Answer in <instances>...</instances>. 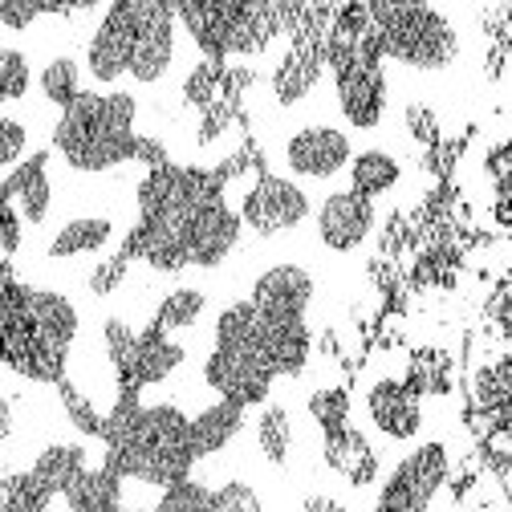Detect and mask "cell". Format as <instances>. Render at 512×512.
<instances>
[{"label": "cell", "mask_w": 512, "mask_h": 512, "mask_svg": "<svg viewBox=\"0 0 512 512\" xmlns=\"http://www.w3.org/2000/svg\"><path fill=\"white\" fill-rule=\"evenodd\" d=\"M131 49H135V0H122V5L106 9L90 49H86V70L94 82H118L122 74H131Z\"/></svg>", "instance_id": "52a82bcc"}, {"label": "cell", "mask_w": 512, "mask_h": 512, "mask_svg": "<svg viewBox=\"0 0 512 512\" xmlns=\"http://www.w3.org/2000/svg\"><path fill=\"white\" fill-rule=\"evenodd\" d=\"M159 512H212V492H208L204 484L183 480V484L167 488V496H163Z\"/></svg>", "instance_id": "f1b7e54d"}, {"label": "cell", "mask_w": 512, "mask_h": 512, "mask_svg": "<svg viewBox=\"0 0 512 512\" xmlns=\"http://www.w3.org/2000/svg\"><path fill=\"white\" fill-rule=\"evenodd\" d=\"M305 216H309L305 191L289 179H277V175H261L244 191V204H240V220L256 236H273V232L297 228Z\"/></svg>", "instance_id": "5b68a950"}, {"label": "cell", "mask_w": 512, "mask_h": 512, "mask_svg": "<svg viewBox=\"0 0 512 512\" xmlns=\"http://www.w3.org/2000/svg\"><path fill=\"white\" fill-rule=\"evenodd\" d=\"M179 362H183V350L167 334H159V330L139 334L135 358L126 362V370L118 374L122 378V391H139V387H147V382H163Z\"/></svg>", "instance_id": "4fadbf2b"}, {"label": "cell", "mask_w": 512, "mask_h": 512, "mask_svg": "<svg viewBox=\"0 0 512 512\" xmlns=\"http://www.w3.org/2000/svg\"><path fill=\"white\" fill-rule=\"evenodd\" d=\"M25 151H29V126L9 118V114H0V171L21 163Z\"/></svg>", "instance_id": "f546056e"}, {"label": "cell", "mask_w": 512, "mask_h": 512, "mask_svg": "<svg viewBox=\"0 0 512 512\" xmlns=\"http://www.w3.org/2000/svg\"><path fill=\"white\" fill-rule=\"evenodd\" d=\"M204 301H208V297H204L200 289H171V293L159 301V309H155L151 330L171 334V330L196 326V322H200V313H204Z\"/></svg>", "instance_id": "603a6c76"}, {"label": "cell", "mask_w": 512, "mask_h": 512, "mask_svg": "<svg viewBox=\"0 0 512 512\" xmlns=\"http://www.w3.org/2000/svg\"><path fill=\"white\" fill-rule=\"evenodd\" d=\"M102 342H106V358H110V366L122 374L126 370V362L135 358V346H139V334L122 322V317H110V322L102 326Z\"/></svg>", "instance_id": "83f0119b"}, {"label": "cell", "mask_w": 512, "mask_h": 512, "mask_svg": "<svg viewBox=\"0 0 512 512\" xmlns=\"http://www.w3.org/2000/svg\"><path fill=\"white\" fill-rule=\"evenodd\" d=\"M37 86H41V98L49 106H74V98L82 94V66L70 57V53H61V57H49L41 74H37Z\"/></svg>", "instance_id": "7402d4cb"}, {"label": "cell", "mask_w": 512, "mask_h": 512, "mask_svg": "<svg viewBox=\"0 0 512 512\" xmlns=\"http://www.w3.org/2000/svg\"><path fill=\"white\" fill-rule=\"evenodd\" d=\"M326 460L350 480V484H370L378 472V460L370 452V443L354 431V427H338L326 431Z\"/></svg>", "instance_id": "ac0fdd59"}, {"label": "cell", "mask_w": 512, "mask_h": 512, "mask_svg": "<svg viewBox=\"0 0 512 512\" xmlns=\"http://www.w3.org/2000/svg\"><path fill=\"white\" fill-rule=\"evenodd\" d=\"M326 61H330V45L309 41V37H297L293 49L281 57V66L273 70V94H277V102H281V106L301 102V98L317 86V78H322Z\"/></svg>", "instance_id": "8fae6325"}, {"label": "cell", "mask_w": 512, "mask_h": 512, "mask_svg": "<svg viewBox=\"0 0 512 512\" xmlns=\"http://www.w3.org/2000/svg\"><path fill=\"white\" fill-rule=\"evenodd\" d=\"M232 110H236V102H228V98H216V102H208V106H204V122H200V143H212V139H220V135L228 131Z\"/></svg>", "instance_id": "836d02e7"}, {"label": "cell", "mask_w": 512, "mask_h": 512, "mask_svg": "<svg viewBox=\"0 0 512 512\" xmlns=\"http://www.w3.org/2000/svg\"><path fill=\"white\" fill-rule=\"evenodd\" d=\"M204 378L208 387L236 403V407H252V403H265L269 387H273V366L261 354H244V350H212L204 362Z\"/></svg>", "instance_id": "8992f818"}, {"label": "cell", "mask_w": 512, "mask_h": 512, "mask_svg": "<svg viewBox=\"0 0 512 512\" xmlns=\"http://www.w3.org/2000/svg\"><path fill=\"white\" fill-rule=\"evenodd\" d=\"M452 366H447V358L443 354H423L415 366H411V382H407V391L411 395H423V391H431V395H443L447 387H452Z\"/></svg>", "instance_id": "484cf974"}, {"label": "cell", "mask_w": 512, "mask_h": 512, "mask_svg": "<svg viewBox=\"0 0 512 512\" xmlns=\"http://www.w3.org/2000/svg\"><path fill=\"white\" fill-rule=\"evenodd\" d=\"M175 61V9L155 0H135V49H131V78L151 86L167 78Z\"/></svg>", "instance_id": "3957f363"}, {"label": "cell", "mask_w": 512, "mask_h": 512, "mask_svg": "<svg viewBox=\"0 0 512 512\" xmlns=\"http://www.w3.org/2000/svg\"><path fill=\"white\" fill-rule=\"evenodd\" d=\"M126 269H131V256H126V248H122V252H114V256H106V261L90 273V293H94V297L114 293V289L126 281Z\"/></svg>", "instance_id": "d6a6232c"}, {"label": "cell", "mask_w": 512, "mask_h": 512, "mask_svg": "<svg viewBox=\"0 0 512 512\" xmlns=\"http://www.w3.org/2000/svg\"><path fill=\"white\" fill-rule=\"evenodd\" d=\"M135 98L131 94H94L82 90L74 106L61 110L53 126V147L74 171H110L135 159Z\"/></svg>", "instance_id": "6da1fadb"}, {"label": "cell", "mask_w": 512, "mask_h": 512, "mask_svg": "<svg viewBox=\"0 0 512 512\" xmlns=\"http://www.w3.org/2000/svg\"><path fill=\"white\" fill-rule=\"evenodd\" d=\"M256 443L269 464H285L289 447H293V419L285 407H265V415L256 419Z\"/></svg>", "instance_id": "cb8c5ba5"}, {"label": "cell", "mask_w": 512, "mask_h": 512, "mask_svg": "<svg viewBox=\"0 0 512 512\" xmlns=\"http://www.w3.org/2000/svg\"><path fill=\"white\" fill-rule=\"evenodd\" d=\"M407 131H411V139L423 143V147H435V143H439V122H435V114H431L427 106H419V102L407 106Z\"/></svg>", "instance_id": "e575fe53"}, {"label": "cell", "mask_w": 512, "mask_h": 512, "mask_svg": "<svg viewBox=\"0 0 512 512\" xmlns=\"http://www.w3.org/2000/svg\"><path fill=\"white\" fill-rule=\"evenodd\" d=\"M66 504L70 512H122V476L102 468H82L70 484H66Z\"/></svg>", "instance_id": "2e32d148"}, {"label": "cell", "mask_w": 512, "mask_h": 512, "mask_svg": "<svg viewBox=\"0 0 512 512\" xmlns=\"http://www.w3.org/2000/svg\"><path fill=\"white\" fill-rule=\"evenodd\" d=\"M346 411H350L346 391H317V395L309 399V415H313L317 423H322L326 431L346 427Z\"/></svg>", "instance_id": "4dcf8cb0"}, {"label": "cell", "mask_w": 512, "mask_h": 512, "mask_svg": "<svg viewBox=\"0 0 512 512\" xmlns=\"http://www.w3.org/2000/svg\"><path fill=\"white\" fill-rule=\"evenodd\" d=\"M13 427H17V415H13V399L0 395V447L13 439Z\"/></svg>", "instance_id": "74e56055"}, {"label": "cell", "mask_w": 512, "mask_h": 512, "mask_svg": "<svg viewBox=\"0 0 512 512\" xmlns=\"http://www.w3.org/2000/svg\"><path fill=\"white\" fill-rule=\"evenodd\" d=\"M366 411L374 419V427L391 439H415L419 427H423V411H419V399L403 387V382H374V391L366 399Z\"/></svg>", "instance_id": "7c38bea8"}, {"label": "cell", "mask_w": 512, "mask_h": 512, "mask_svg": "<svg viewBox=\"0 0 512 512\" xmlns=\"http://www.w3.org/2000/svg\"><path fill=\"white\" fill-rule=\"evenodd\" d=\"M240 427H244V407H236V403H228V399H220V403L204 407L196 419H191V427H187L191 456L204 460V456L220 452L224 443H232V439H236V431H240Z\"/></svg>", "instance_id": "e0dca14e"}, {"label": "cell", "mask_w": 512, "mask_h": 512, "mask_svg": "<svg viewBox=\"0 0 512 512\" xmlns=\"http://www.w3.org/2000/svg\"><path fill=\"white\" fill-rule=\"evenodd\" d=\"M49 155H33L9 183H5V196H9V208L21 216V224H45L49 216V204H53V187H49V171H45Z\"/></svg>", "instance_id": "5bb4252c"}, {"label": "cell", "mask_w": 512, "mask_h": 512, "mask_svg": "<svg viewBox=\"0 0 512 512\" xmlns=\"http://www.w3.org/2000/svg\"><path fill=\"white\" fill-rule=\"evenodd\" d=\"M86 468V452L74 443H53L37 456V464L29 468V476L53 496V492H66V484Z\"/></svg>", "instance_id": "44dd1931"}, {"label": "cell", "mask_w": 512, "mask_h": 512, "mask_svg": "<svg viewBox=\"0 0 512 512\" xmlns=\"http://www.w3.org/2000/svg\"><path fill=\"white\" fill-rule=\"evenodd\" d=\"M399 175H403V167H399L395 155H387V151H362L350 163V191H358L362 200H374V196H382V191H391L399 183Z\"/></svg>", "instance_id": "ffe728a7"}, {"label": "cell", "mask_w": 512, "mask_h": 512, "mask_svg": "<svg viewBox=\"0 0 512 512\" xmlns=\"http://www.w3.org/2000/svg\"><path fill=\"white\" fill-rule=\"evenodd\" d=\"M212 512H261V496L240 480H228L224 488L212 492Z\"/></svg>", "instance_id": "1f68e13d"}, {"label": "cell", "mask_w": 512, "mask_h": 512, "mask_svg": "<svg viewBox=\"0 0 512 512\" xmlns=\"http://www.w3.org/2000/svg\"><path fill=\"white\" fill-rule=\"evenodd\" d=\"M248 301L265 317H305L313 301V277L301 265H273L269 273L256 277Z\"/></svg>", "instance_id": "30bf717a"}, {"label": "cell", "mask_w": 512, "mask_h": 512, "mask_svg": "<svg viewBox=\"0 0 512 512\" xmlns=\"http://www.w3.org/2000/svg\"><path fill=\"white\" fill-rule=\"evenodd\" d=\"M378 49L415 70H443L456 57V29L431 5H370Z\"/></svg>", "instance_id": "7a4b0ae2"}, {"label": "cell", "mask_w": 512, "mask_h": 512, "mask_svg": "<svg viewBox=\"0 0 512 512\" xmlns=\"http://www.w3.org/2000/svg\"><path fill=\"white\" fill-rule=\"evenodd\" d=\"M135 159L147 163L151 171H163V167H167V147H163L159 139H143V135H139V143H135Z\"/></svg>", "instance_id": "8d00e7d4"}, {"label": "cell", "mask_w": 512, "mask_h": 512, "mask_svg": "<svg viewBox=\"0 0 512 512\" xmlns=\"http://www.w3.org/2000/svg\"><path fill=\"white\" fill-rule=\"evenodd\" d=\"M265 354L273 374H301L309 358L305 317H265Z\"/></svg>", "instance_id": "9a60e30c"}, {"label": "cell", "mask_w": 512, "mask_h": 512, "mask_svg": "<svg viewBox=\"0 0 512 512\" xmlns=\"http://www.w3.org/2000/svg\"><path fill=\"white\" fill-rule=\"evenodd\" d=\"M350 135L338 126H305L285 143V163L301 179H330L350 167Z\"/></svg>", "instance_id": "ba28073f"}, {"label": "cell", "mask_w": 512, "mask_h": 512, "mask_svg": "<svg viewBox=\"0 0 512 512\" xmlns=\"http://www.w3.org/2000/svg\"><path fill=\"white\" fill-rule=\"evenodd\" d=\"M374 228V204L362 200L358 191H334L326 196V204L317 208V236L334 252H350L358 248Z\"/></svg>", "instance_id": "9c48e42d"}, {"label": "cell", "mask_w": 512, "mask_h": 512, "mask_svg": "<svg viewBox=\"0 0 512 512\" xmlns=\"http://www.w3.org/2000/svg\"><path fill=\"white\" fill-rule=\"evenodd\" d=\"M57 395H61V407H66V419L82 431V435H102V427H106V419L94 411V403L74 387V382H61L57 387Z\"/></svg>", "instance_id": "4316f807"}, {"label": "cell", "mask_w": 512, "mask_h": 512, "mask_svg": "<svg viewBox=\"0 0 512 512\" xmlns=\"http://www.w3.org/2000/svg\"><path fill=\"white\" fill-rule=\"evenodd\" d=\"M114 236V224L106 216H78L70 224H61L49 240V256L53 261H70V256H86L106 248V240Z\"/></svg>", "instance_id": "d6986e66"}, {"label": "cell", "mask_w": 512, "mask_h": 512, "mask_svg": "<svg viewBox=\"0 0 512 512\" xmlns=\"http://www.w3.org/2000/svg\"><path fill=\"white\" fill-rule=\"evenodd\" d=\"M443 476H447V452L439 443H423L387 480L378 512H423L431 504L435 488L443 484Z\"/></svg>", "instance_id": "277c9868"}, {"label": "cell", "mask_w": 512, "mask_h": 512, "mask_svg": "<svg viewBox=\"0 0 512 512\" xmlns=\"http://www.w3.org/2000/svg\"><path fill=\"white\" fill-rule=\"evenodd\" d=\"M37 21H45V9L33 5H17V0H0V25L13 33H29Z\"/></svg>", "instance_id": "d590c367"}, {"label": "cell", "mask_w": 512, "mask_h": 512, "mask_svg": "<svg viewBox=\"0 0 512 512\" xmlns=\"http://www.w3.org/2000/svg\"><path fill=\"white\" fill-rule=\"evenodd\" d=\"M33 86V66H29V53L13 49V45H0V106H13L25 102Z\"/></svg>", "instance_id": "d4e9b609"}]
</instances>
